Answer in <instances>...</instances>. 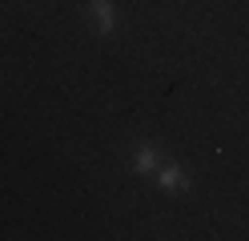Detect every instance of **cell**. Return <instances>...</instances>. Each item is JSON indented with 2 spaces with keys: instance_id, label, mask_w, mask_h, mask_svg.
I'll use <instances>...</instances> for the list:
<instances>
[{
  "instance_id": "obj_1",
  "label": "cell",
  "mask_w": 249,
  "mask_h": 241,
  "mask_svg": "<svg viewBox=\"0 0 249 241\" xmlns=\"http://www.w3.org/2000/svg\"><path fill=\"white\" fill-rule=\"evenodd\" d=\"M153 181H157L161 193H189L193 189V177L185 165H177V161H161V169L153 173Z\"/></svg>"
},
{
  "instance_id": "obj_2",
  "label": "cell",
  "mask_w": 249,
  "mask_h": 241,
  "mask_svg": "<svg viewBox=\"0 0 249 241\" xmlns=\"http://www.w3.org/2000/svg\"><path fill=\"white\" fill-rule=\"evenodd\" d=\"M161 149H157V145H153V141H141V145H133V153H129V169L137 173V177H153V173H157L161 169Z\"/></svg>"
},
{
  "instance_id": "obj_3",
  "label": "cell",
  "mask_w": 249,
  "mask_h": 241,
  "mask_svg": "<svg viewBox=\"0 0 249 241\" xmlns=\"http://www.w3.org/2000/svg\"><path fill=\"white\" fill-rule=\"evenodd\" d=\"M85 16H89V24L97 28L101 37H108V32L117 28V4H113V0H89Z\"/></svg>"
}]
</instances>
